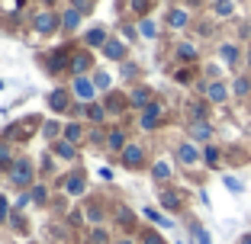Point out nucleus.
I'll use <instances>...</instances> for the list:
<instances>
[{"instance_id": "39448f33", "label": "nucleus", "mask_w": 251, "mask_h": 244, "mask_svg": "<svg viewBox=\"0 0 251 244\" xmlns=\"http://www.w3.org/2000/svg\"><path fill=\"white\" fill-rule=\"evenodd\" d=\"M232 96L251 100V77H235V81H232Z\"/></svg>"}, {"instance_id": "4468645a", "label": "nucleus", "mask_w": 251, "mask_h": 244, "mask_svg": "<svg viewBox=\"0 0 251 244\" xmlns=\"http://www.w3.org/2000/svg\"><path fill=\"white\" fill-rule=\"evenodd\" d=\"M219 157H222V148H219V145H206V151H203V161H206L209 167H219Z\"/></svg>"}, {"instance_id": "cd10ccee", "label": "nucleus", "mask_w": 251, "mask_h": 244, "mask_svg": "<svg viewBox=\"0 0 251 244\" xmlns=\"http://www.w3.org/2000/svg\"><path fill=\"white\" fill-rule=\"evenodd\" d=\"M145 215H148V219H151V222H158V225H161V228H171V219H164V215H158L155 209H145Z\"/></svg>"}, {"instance_id": "a18cd8bd", "label": "nucleus", "mask_w": 251, "mask_h": 244, "mask_svg": "<svg viewBox=\"0 0 251 244\" xmlns=\"http://www.w3.org/2000/svg\"><path fill=\"white\" fill-rule=\"evenodd\" d=\"M123 244H132V241H123Z\"/></svg>"}, {"instance_id": "f8f14e48", "label": "nucleus", "mask_w": 251, "mask_h": 244, "mask_svg": "<svg viewBox=\"0 0 251 244\" xmlns=\"http://www.w3.org/2000/svg\"><path fill=\"white\" fill-rule=\"evenodd\" d=\"M168 22L174 26V29H184L187 22H190V13H187V10H171V13H168Z\"/></svg>"}, {"instance_id": "7c9ffc66", "label": "nucleus", "mask_w": 251, "mask_h": 244, "mask_svg": "<svg viewBox=\"0 0 251 244\" xmlns=\"http://www.w3.org/2000/svg\"><path fill=\"white\" fill-rule=\"evenodd\" d=\"M222 183L229 186L232 193H242V190H245V186H242V180H238V177H226V180H222Z\"/></svg>"}, {"instance_id": "7ed1b4c3", "label": "nucleus", "mask_w": 251, "mask_h": 244, "mask_svg": "<svg viewBox=\"0 0 251 244\" xmlns=\"http://www.w3.org/2000/svg\"><path fill=\"white\" fill-rule=\"evenodd\" d=\"M200 151H197V145H193V141H184V145H180L177 148V161L184 164V167H193V164H200Z\"/></svg>"}, {"instance_id": "37998d69", "label": "nucleus", "mask_w": 251, "mask_h": 244, "mask_svg": "<svg viewBox=\"0 0 251 244\" xmlns=\"http://www.w3.org/2000/svg\"><path fill=\"white\" fill-rule=\"evenodd\" d=\"M238 244H251V231H245V235L238 238Z\"/></svg>"}, {"instance_id": "79ce46f5", "label": "nucleus", "mask_w": 251, "mask_h": 244, "mask_svg": "<svg viewBox=\"0 0 251 244\" xmlns=\"http://www.w3.org/2000/svg\"><path fill=\"white\" fill-rule=\"evenodd\" d=\"M3 215H7V200L0 196V222H3Z\"/></svg>"}, {"instance_id": "e433bc0d", "label": "nucleus", "mask_w": 251, "mask_h": 244, "mask_svg": "<svg viewBox=\"0 0 251 244\" xmlns=\"http://www.w3.org/2000/svg\"><path fill=\"white\" fill-rule=\"evenodd\" d=\"M45 135H49V138H55V135H58V126H55V122H45Z\"/></svg>"}, {"instance_id": "6ab92c4d", "label": "nucleus", "mask_w": 251, "mask_h": 244, "mask_svg": "<svg viewBox=\"0 0 251 244\" xmlns=\"http://www.w3.org/2000/svg\"><path fill=\"white\" fill-rule=\"evenodd\" d=\"M213 13L216 16H232V13H235V3H232V0H216V3H213Z\"/></svg>"}, {"instance_id": "c03bdc74", "label": "nucleus", "mask_w": 251, "mask_h": 244, "mask_svg": "<svg viewBox=\"0 0 251 244\" xmlns=\"http://www.w3.org/2000/svg\"><path fill=\"white\" fill-rule=\"evenodd\" d=\"M245 61H248V65H251V48H248V55H245Z\"/></svg>"}, {"instance_id": "393cba45", "label": "nucleus", "mask_w": 251, "mask_h": 244, "mask_svg": "<svg viewBox=\"0 0 251 244\" xmlns=\"http://www.w3.org/2000/svg\"><path fill=\"white\" fill-rule=\"evenodd\" d=\"M87 42H90V45H106L110 39H106V32H103V29H94V32L87 36Z\"/></svg>"}, {"instance_id": "aec40b11", "label": "nucleus", "mask_w": 251, "mask_h": 244, "mask_svg": "<svg viewBox=\"0 0 251 244\" xmlns=\"http://www.w3.org/2000/svg\"><path fill=\"white\" fill-rule=\"evenodd\" d=\"M87 67H90V55H74V58H71V71H77V74H81V71H87Z\"/></svg>"}, {"instance_id": "dca6fc26", "label": "nucleus", "mask_w": 251, "mask_h": 244, "mask_svg": "<svg viewBox=\"0 0 251 244\" xmlns=\"http://www.w3.org/2000/svg\"><path fill=\"white\" fill-rule=\"evenodd\" d=\"M103 55H106V58H113V61H119V58L126 55L123 42H106V45H103Z\"/></svg>"}, {"instance_id": "a878e982", "label": "nucleus", "mask_w": 251, "mask_h": 244, "mask_svg": "<svg viewBox=\"0 0 251 244\" xmlns=\"http://www.w3.org/2000/svg\"><path fill=\"white\" fill-rule=\"evenodd\" d=\"M81 135H84V132H81V126H77V122H71V126L65 129V141H77Z\"/></svg>"}, {"instance_id": "58836bf2", "label": "nucleus", "mask_w": 251, "mask_h": 244, "mask_svg": "<svg viewBox=\"0 0 251 244\" xmlns=\"http://www.w3.org/2000/svg\"><path fill=\"white\" fill-rule=\"evenodd\" d=\"M32 200H36V202L45 200V190H42V186H36V190H32Z\"/></svg>"}, {"instance_id": "0eeeda50", "label": "nucleus", "mask_w": 251, "mask_h": 244, "mask_svg": "<svg viewBox=\"0 0 251 244\" xmlns=\"http://www.w3.org/2000/svg\"><path fill=\"white\" fill-rule=\"evenodd\" d=\"M219 58L226 61L229 67L238 65V45H235V42H222V45H219Z\"/></svg>"}, {"instance_id": "c85d7f7f", "label": "nucleus", "mask_w": 251, "mask_h": 244, "mask_svg": "<svg viewBox=\"0 0 251 244\" xmlns=\"http://www.w3.org/2000/svg\"><path fill=\"white\" fill-rule=\"evenodd\" d=\"M68 193H74V196L84 193V177H71V180H68Z\"/></svg>"}, {"instance_id": "c9c22d12", "label": "nucleus", "mask_w": 251, "mask_h": 244, "mask_svg": "<svg viewBox=\"0 0 251 244\" xmlns=\"http://www.w3.org/2000/svg\"><path fill=\"white\" fill-rule=\"evenodd\" d=\"M74 10H77V13H81V10L87 13V10H90V0H74Z\"/></svg>"}, {"instance_id": "20e7f679", "label": "nucleus", "mask_w": 251, "mask_h": 244, "mask_svg": "<svg viewBox=\"0 0 251 244\" xmlns=\"http://www.w3.org/2000/svg\"><path fill=\"white\" fill-rule=\"evenodd\" d=\"M187 132H190L193 141H209V138H213V126H209V122H190Z\"/></svg>"}, {"instance_id": "f3484780", "label": "nucleus", "mask_w": 251, "mask_h": 244, "mask_svg": "<svg viewBox=\"0 0 251 244\" xmlns=\"http://www.w3.org/2000/svg\"><path fill=\"white\" fill-rule=\"evenodd\" d=\"M206 116H209L206 103H190V119H193V122H206Z\"/></svg>"}, {"instance_id": "f704fd0d", "label": "nucleus", "mask_w": 251, "mask_h": 244, "mask_svg": "<svg viewBox=\"0 0 251 244\" xmlns=\"http://www.w3.org/2000/svg\"><path fill=\"white\" fill-rule=\"evenodd\" d=\"M97 87H100V90L110 87V74H97Z\"/></svg>"}, {"instance_id": "6e6552de", "label": "nucleus", "mask_w": 251, "mask_h": 244, "mask_svg": "<svg viewBox=\"0 0 251 244\" xmlns=\"http://www.w3.org/2000/svg\"><path fill=\"white\" fill-rule=\"evenodd\" d=\"M151 103H155V100H151V90H148V87H139L132 93V106H135V110H148Z\"/></svg>"}, {"instance_id": "f257e3e1", "label": "nucleus", "mask_w": 251, "mask_h": 244, "mask_svg": "<svg viewBox=\"0 0 251 244\" xmlns=\"http://www.w3.org/2000/svg\"><path fill=\"white\" fill-rule=\"evenodd\" d=\"M10 180H13L16 186L32 183V161H29V157H20V161L10 167Z\"/></svg>"}, {"instance_id": "9b49d317", "label": "nucleus", "mask_w": 251, "mask_h": 244, "mask_svg": "<svg viewBox=\"0 0 251 244\" xmlns=\"http://www.w3.org/2000/svg\"><path fill=\"white\" fill-rule=\"evenodd\" d=\"M180 202H184V200H180V193H174V190H161V206H164V209L177 212Z\"/></svg>"}, {"instance_id": "4c0bfd02", "label": "nucleus", "mask_w": 251, "mask_h": 244, "mask_svg": "<svg viewBox=\"0 0 251 244\" xmlns=\"http://www.w3.org/2000/svg\"><path fill=\"white\" fill-rule=\"evenodd\" d=\"M132 7L139 10V13H145V10H148V0H132Z\"/></svg>"}, {"instance_id": "9d476101", "label": "nucleus", "mask_w": 251, "mask_h": 244, "mask_svg": "<svg viewBox=\"0 0 251 244\" xmlns=\"http://www.w3.org/2000/svg\"><path fill=\"white\" fill-rule=\"evenodd\" d=\"M158 116H161V103H151L142 116V129H155L158 126Z\"/></svg>"}, {"instance_id": "2eb2a0df", "label": "nucleus", "mask_w": 251, "mask_h": 244, "mask_svg": "<svg viewBox=\"0 0 251 244\" xmlns=\"http://www.w3.org/2000/svg\"><path fill=\"white\" fill-rule=\"evenodd\" d=\"M74 93L81 96V100H90V96H94V84H87L84 77H77V81H74Z\"/></svg>"}, {"instance_id": "423d86ee", "label": "nucleus", "mask_w": 251, "mask_h": 244, "mask_svg": "<svg viewBox=\"0 0 251 244\" xmlns=\"http://www.w3.org/2000/svg\"><path fill=\"white\" fill-rule=\"evenodd\" d=\"M142 157H145V151H142L139 145H126V151H123L126 167H139V164H142Z\"/></svg>"}, {"instance_id": "c756f323", "label": "nucleus", "mask_w": 251, "mask_h": 244, "mask_svg": "<svg viewBox=\"0 0 251 244\" xmlns=\"http://www.w3.org/2000/svg\"><path fill=\"white\" fill-rule=\"evenodd\" d=\"M65 67V52H55V58L49 61V71H61Z\"/></svg>"}, {"instance_id": "4be33fe9", "label": "nucleus", "mask_w": 251, "mask_h": 244, "mask_svg": "<svg viewBox=\"0 0 251 244\" xmlns=\"http://www.w3.org/2000/svg\"><path fill=\"white\" fill-rule=\"evenodd\" d=\"M49 103H52V110H58V112H61V110H65V106H68V96L61 93V90H55V93L49 96Z\"/></svg>"}, {"instance_id": "f03ea898", "label": "nucleus", "mask_w": 251, "mask_h": 244, "mask_svg": "<svg viewBox=\"0 0 251 244\" xmlns=\"http://www.w3.org/2000/svg\"><path fill=\"white\" fill-rule=\"evenodd\" d=\"M203 93H206L209 103H226V96H229V87H226V81H209L206 87H203Z\"/></svg>"}, {"instance_id": "b1692460", "label": "nucleus", "mask_w": 251, "mask_h": 244, "mask_svg": "<svg viewBox=\"0 0 251 244\" xmlns=\"http://www.w3.org/2000/svg\"><path fill=\"white\" fill-rule=\"evenodd\" d=\"M55 151H58L61 157H74V145H71V141H65V138H61L58 145H55Z\"/></svg>"}, {"instance_id": "ddd939ff", "label": "nucleus", "mask_w": 251, "mask_h": 244, "mask_svg": "<svg viewBox=\"0 0 251 244\" xmlns=\"http://www.w3.org/2000/svg\"><path fill=\"white\" fill-rule=\"evenodd\" d=\"M174 52H177L180 61H197V55H200V52H197V45H190V42H180Z\"/></svg>"}, {"instance_id": "a19ab883", "label": "nucleus", "mask_w": 251, "mask_h": 244, "mask_svg": "<svg viewBox=\"0 0 251 244\" xmlns=\"http://www.w3.org/2000/svg\"><path fill=\"white\" fill-rule=\"evenodd\" d=\"M177 84H190V71H177Z\"/></svg>"}, {"instance_id": "2f4dec72", "label": "nucleus", "mask_w": 251, "mask_h": 244, "mask_svg": "<svg viewBox=\"0 0 251 244\" xmlns=\"http://www.w3.org/2000/svg\"><path fill=\"white\" fill-rule=\"evenodd\" d=\"M142 244H164V241H161V235H155V231H148V235L142 238Z\"/></svg>"}, {"instance_id": "1a4fd4ad", "label": "nucleus", "mask_w": 251, "mask_h": 244, "mask_svg": "<svg viewBox=\"0 0 251 244\" xmlns=\"http://www.w3.org/2000/svg\"><path fill=\"white\" fill-rule=\"evenodd\" d=\"M36 29H39V32H52V29H58V16H52V13H39V16H36Z\"/></svg>"}, {"instance_id": "bb28decb", "label": "nucleus", "mask_w": 251, "mask_h": 244, "mask_svg": "<svg viewBox=\"0 0 251 244\" xmlns=\"http://www.w3.org/2000/svg\"><path fill=\"white\" fill-rule=\"evenodd\" d=\"M77 22H81V13H77V10H68L65 13V26L68 29H77Z\"/></svg>"}, {"instance_id": "473e14b6", "label": "nucleus", "mask_w": 251, "mask_h": 244, "mask_svg": "<svg viewBox=\"0 0 251 244\" xmlns=\"http://www.w3.org/2000/svg\"><path fill=\"white\" fill-rule=\"evenodd\" d=\"M90 241H94V244H106V231H103V228H97L94 235H90Z\"/></svg>"}, {"instance_id": "72a5a7b5", "label": "nucleus", "mask_w": 251, "mask_h": 244, "mask_svg": "<svg viewBox=\"0 0 251 244\" xmlns=\"http://www.w3.org/2000/svg\"><path fill=\"white\" fill-rule=\"evenodd\" d=\"M103 116H106V110H100V106H90V119H94V122H100Z\"/></svg>"}, {"instance_id": "ea45409f", "label": "nucleus", "mask_w": 251, "mask_h": 244, "mask_svg": "<svg viewBox=\"0 0 251 244\" xmlns=\"http://www.w3.org/2000/svg\"><path fill=\"white\" fill-rule=\"evenodd\" d=\"M7 155H10V148H7V141H0V161L7 164Z\"/></svg>"}, {"instance_id": "412c9836", "label": "nucleus", "mask_w": 251, "mask_h": 244, "mask_svg": "<svg viewBox=\"0 0 251 244\" xmlns=\"http://www.w3.org/2000/svg\"><path fill=\"white\" fill-rule=\"evenodd\" d=\"M139 32H142L145 39H155V36H158V26H155L151 20H142V22H139Z\"/></svg>"}, {"instance_id": "5701e85b", "label": "nucleus", "mask_w": 251, "mask_h": 244, "mask_svg": "<svg viewBox=\"0 0 251 244\" xmlns=\"http://www.w3.org/2000/svg\"><path fill=\"white\" fill-rule=\"evenodd\" d=\"M110 148L113 151H126V135L123 132H113L110 135Z\"/></svg>"}, {"instance_id": "a211bd4d", "label": "nucleus", "mask_w": 251, "mask_h": 244, "mask_svg": "<svg viewBox=\"0 0 251 244\" xmlns=\"http://www.w3.org/2000/svg\"><path fill=\"white\" fill-rule=\"evenodd\" d=\"M151 177H155L158 183H161V180H171V164L168 161H158L155 167H151Z\"/></svg>"}]
</instances>
